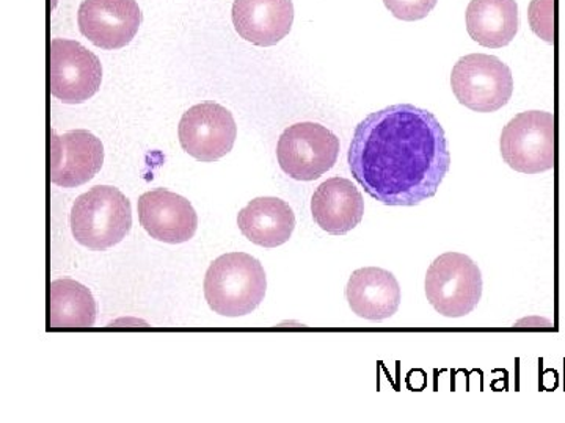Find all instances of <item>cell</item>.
<instances>
[{
  "label": "cell",
  "instance_id": "cell-1",
  "mask_svg": "<svg viewBox=\"0 0 565 423\" xmlns=\"http://www.w3.org/2000/svg\"><path fill=\"white\" fill-rule=\"evenodd\" d=\"M348 161L353 180L375 202L418 206L440 188L451 155L434 113L397 104L356 126Z\"/></svg>",
  "mask_w": 565,
  "mask_h": 423
},
{
  "label": "cell",
  "instance_id": "cell-2",
  "mask_svg": "<svg viewBox=\"0 0 565 423\" xmlns=\"http://www.w3.org/2000/svg\"><path fill=\"white\" fill-rule=\"evenodd\" d=\"M267 280L262 262L245 252L215 259L204 278V296L215 314L244 317L262 304Z\"/></svg>",
  "mask_w": 565,
  "mask_h": 423
},
{
  "label": "cell",
  "instance_id": "cell-3",
  "mask_svg": "<svg viewBox=\"0 0 565 423\" xmlns=\"http://www.w3.org/2000/svg\"><path fill=\"white\" fill-rule=\"evenodd\" d=\"M70 223L74 239L82 247L109 250L131 231V203L118 188L96 185L76 199Z\"/></svg>",
  "mask_w": 565,
  "mask_h": 423
},
{
  "label": "cell",
  "instance_id": "cell-4",
  "mask_svg": "<svg viewBox=\"0 0 565 423\" xmlns=\"http://www.w3.org/2000/svg\"><path fill=\"white\" fill-rule=\"evenodd\" d=\"M503 161L515 172L541 174L556 163V120L548 111H523L508 122L500 140Z\"/></svg>",
  "mask_w": 565,
  "mask_h": 423
},
{
  "label": "cell",
  "instance_id": "cell-5",
  "mask_svg": "<svg viewBox=\"0 0 565 423\" xmlns=\"http://www.w3.org/2000/svg\"><path fill=\"white\" fill-rule=\"evenodd\" d=\"M426 296L444 317H465L481 302V270L462 252L438 256L427 270Z\"/></svg>",
  "mask_w": 565,
  "mask_h": 423
},
{
  "label": "cell",
  "instance_id": "cell-6",
  "mask_svg": "<svg viewBox=\"0 0 565 423\" xmlns=\"http://www.w3.org/2000/svg\"><path fill=\"white\" fill-rule=\"evenodd\" d=\"M451 87L457 101L478 113H493L511 101L514 79L500 58L471 54L456 63Z\"/></svg>",
  "mask_w": 565,
  "mask_h": 423
},
{
  "label": "cell",
  "instance_id": "cell-7",
  "mask_svg": "<svg viewBox=\"0 0 565 423\" xmlns=\"http://www.w3.org/2000/svg\"><path fill=\"white\" fill-rule=\"evenodd\" d=\"M340 154V139L316 122L289 126L278 140L282 172L296 181H316L332 170Z\"/></svg>",
  "mask_w": 565,
  "mask_h": 423
},
{
  "label": "cell",
  "instance_id": "cell-8",
  "mask_svg": "<svg viewBox=\"0 0 565 423\" xmlns=\"http://www.w3.org/2000/svg\"><path fill=\"white\" fill-rule=\"evenodd\" d=\"M99 58L73 40L55 39L50 46V91L65 104L88 101L102 88Z\"/></svg>",
  "mask_w": 565,
  "mask_h": 423
},
{
  "label": "cell",
  "instance_id": "cell-9",
  "mask_svg": "<svg viewBox=\"0 0 565 423\" xmlns=\"http://www.w3.org/2000/svg\"><path fill=\"white\" fill-rule=\"evenodd\" d=\"M178 133L189 155L200 162H215L232 152L237 126L232 111L221 104L203 102L182 115Z\"/></svg>",
  "mask_w": 565,
  "mask_h": 423
},
{
  "label": "cell",
  "instance_id": "cell-10",
  "mask_svg": "<svg viewBox=\"0 0 565 423\" xmlns=\"http://www.w3.org/2000/svg\"><path fill=\"white\" fill-rule=\"evenodd\" d=\"M77 21L82 35L96 47L115 51L131 43L143 17L136 0H84Z\"/></svg>",
  "mask_w": 565,
  "mask_h": 423
},
{
  "label": "cell",
  "instance_id": "cell-11",
  "mask_svg": "<svg viewBox=\"0 0 565 423\" xmlns=\"http://www.w3.org/2000/svg\"><path fill=\"white\" fill-rule=\"evenodd\" d=\"M50 144L52 184L63 188L79 187L102 172L104 147L92 132L79 129L57 135L52 131Z\"/></svg>",
  "mask_w": 565,
  "mask_h": 423
},
{
  "label": "cell",
  "instance_id": "cell-12",
  "mask_svg": "<svg viewBox=\"0 0 565 423\" xmlns=\"http://www.w3.org/2000/svg\"><path fill=\"white\" fill-rule=\"evenodd\" d=\"M140 225L151 239L163 243H184L195 236L199 215L189 199L167 188L143 193L139 198Z\"/></svg>",
  "mask_w": 565,
  "mask_h": 423
},
{
  "label": "cell",
  "instance_id": "cell-13",
  "mask_svg": "<svg viewBox=\"0 0 565 423\" xmlns=\"http://www.w3.org/2000/svg\"><path fill=\"white\" fill-rule=\"evenodd\" d=\"M233 24L248 43L275 46L291 32L292 0H234Z\"/></svg>",
  "mask_w": 565,
  "mask_h": 423
},
{
  "label": "cell",
  "instance_id": "cell-14",
  "mask_svg": "<svg viewBox=\"0 0 565 423\" xmlns=\"http://www.w3.org/2000/svg\"><path fill=\"white\" fill-rule=\"evenodd\" d=\"M345 299L352 313L371 322L393 317L399 310V282L392 272L377 267L355 270L349 278Z\"/></svg>",
  "mask_w": 565,
  "mask_h": 423
},
{
  "label": "cell",
  "instance_id": "cell-15",
  "mask_svg": "<svg viewBox=\"0 0 565 423\" xmlns=\"http://www.w3.org/2000/svg\"><path fill=\"white\" fill-rule=\"evenodd\" d=\"M311 212L322 231L344 236L363 220V195L351 181L332 177L322 182L315 192Z\"/></svg>",
  "mask_w": 565,
  "mask_h": 423
},
{
  "label": "cell",
  "instance_id": "cell-16",
  "mask_svg": "<svg viewBox=\"0 0 565 423\" xmlns=\"http://www.w3.org/2000/svg\"><path fill=\"white\" fill-rule=\"evenodd\" d=\"M237 226L252 243L277 248L291 239L296 228V215L282 199L262 196L253 199L239 212Z\"/></svg>",
  "mask_w": 565,
  "mask_h": 423
},
{
  "label": "cell",
  "instance_id": "cell-17",
  "mask_svg": "<svg viewBox=\"0 0 565 423\" xmlns=\"http://www.w3.org/2000/svg\"><path fill=\"white\" fill-rule=\"evenodd\" d=\"M467 31L481 46L500 50L519 32L515 0H471L467 9Z\"/></svg>",
  "mask_w": 565,
  "mask_h": 423
},
{
  "label": "cell",
  "instance_id": "cell-18",
  "mask_svg": "<svg viewBox=\"0 0 565 423\" xmlns=\"http://www.w3.org/2000/svg\"><path fill=\"white\" fill-rule=\"evenodd\" d=\"M96 322V302L90 289L74 280H55L47 288L50 328H92Z\"/></svg>",
  "mask_w": 565,
  "mask_h": 423
},
{
  "label": "cell",
  "instance_id": "cell-19",
  "mask_svg": "<svg viewBox=\"0 0 565 423\" xmlns=\"http://www.w3.org/2000/svg\"><path fill=\"white\" fill-rule=\"evenodd\" d=\"M530 24L539 39L555 43L556 0H533L530 6Z\"/></svg>",
  "mask_w": 565,
  "mask_h": 423
},
{
  "label": "cell",
  "instance_id": "cell-20",
  "mask_svg": "<svg viewBox=\"0 0 565 423\" xmlns=\"http://www.w3.org/2000/svg\"><path fill=\"white\" fill-rule=\"evenodd\" d=\"M438 0H384L386 9L401 21L424 20L437 6Z\"/></svg>",
  "mask_w": 565,
  "mask_h": 423
}]
</instances>
